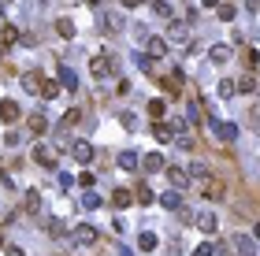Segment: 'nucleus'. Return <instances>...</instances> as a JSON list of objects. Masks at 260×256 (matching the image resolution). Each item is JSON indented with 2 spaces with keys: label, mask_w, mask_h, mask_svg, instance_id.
<instances>
[{
  "label": "nucleus",
  "mask_w": 260,
  "mask_h": 256,
  "mask_svg": "<svg viewBox=\"0 0 260 256\" xmlns=\"http://www.w3.org/2000/svg\"><path fill=\"white\" fill-rule=\"evenodd\" d=\"M34 160H37V167L52 171L56 164H60V149H56V145H45V141H37V145H34Z\"/></svg>",
  "instance_id": "nucleus-1"
},
{
  "label": "nucleus",
  "mask_w": 260,
  "mask_h": 256,
  "mask_svg": "<svg viewBox=\"0 0 260 256\" xmlns=\"http://www.w3.org/2000/svg\"><path fill=\"white\" fill-rule=\"evenodd\" d=\"M90 71H93V78H112L115 74V56L112 52H97L90 60Z\"/></svg>",
  "instance_id": "nucleus-2"
},
{
  "label": "nucleus",
  "mask_w": 260,
  "mask_h": 256,
  "mask_svg": "<svg viewBox=\"0 0 260 256\" xmlns=\"http://www.w3.org/2000/svg\"><path fill=\"white\" fill-rule=\"evenodd\" d=\"M208 130H212V138H219L223 145H234V141H238V122H223V119H212V122H208Z\"/></svg>",
  "instance_id": "nucleus-3"
},
{
  "label": "nucleus",
  "mask_w": 260,
  "mask_h": 256,
  "mask_svg": "<svg viewBox=\"0 0 260 256\" xmlns=\"http://www.w3.org/2000/svg\"><path fill=\"white\" fill-rule=\"evenodd\" d=\"M71 238H74V245H97L101 234H97V226L82 223V226H74V234H71Z\"/></svg>",
  "instance_id": "nucleus-4"
},
{
  "label": "nucleus",
  "mask_w": 260,
  "mask_h": 256,
  "mask_svg": "<svg viewBox=\"0 0 260 256\" xmlns=\"http://www.w3.org/2000/svg\"><path fill=\"white\" fill-rule=\"evenodd\" d=\"M167 182H171V189H186L190 182H194V178H190V171L186 167H167Z\"/></svg>",
  "instance_id": "nucleus-5"
},
{
  "label": "nucleus",
  "mask_w": 260,
  "mask_h": 256,
  "mask_svg": "<svg viewBox=\"0 0 260 256\" xmlns=\"http://www.w3.org/2000/svg\"><path fill=\"white\" fill-rule=\"evenodd\" d=\"M194 223H197L205 234H216V226H219V215L212 212V208H205V212H197V215H194Z\"/></svg>",
  "instance_id": "nucleus-6"
},
{
  "label": "nucleus",
  "mask_w": 260,
  "mask_h": 256,
  "mask_svg": "<svg viewBox=\"0 0 260 256\" xmlns=\"http://www.w3.org/2000/svg\"><path fill=\"white\" fill-rule=\"evenodd\" d=\"M71 156L74 160H78V164H93V145H90V141H74V145H71Z\"/></svg>",
  "instance_id": "nucleus-7"
},
{
  "label": "nucleus",
  "mask_w": 260,
  "mask_h": 256,
  "mask_svg": "<svg viewBox=\"0 0 260 256\" xmlns=\"http://www.w3.org/2000/svg\"><path fill=\"white\" fill-rule=\"evenodd\" d=\"M145 52L152 56V60H160V56L167 52V37H156V34H152V37H145Z\"/></svg>",
  "instance_id": "nucleus-8"
},
{
  "label": "nucleus",
  "mask_w": 260,
  "mask_h": 256,
  "mask_svg": "<svg viewBox=\"0 0 260 256\" xmlns=\"http://www.w3.org/2000/svg\"><path fill=\"white\" fill-rule=\"evenodd\" d=\"M141 171L156 175V171H167V164H163V156H160V153H149V156H141Z\"/></svg>",
  "instance_id": "nucleus-9"
},
{
  "label": "nucleus",
  "mask_w": 260,
  "mask_h": 256,
  "mask_svg": "<svg viewBox=\"0 0 260 256\" xmlns=\"http://www.w3.org/2000/svg\"><path fill=\"white\" fill-rule=\"evenodd\" d=\"M175 130H179V126H171V122H163V119H152V134H156L160 141H175Z\"/></svg>",
  "instance_id": "nucleus-10"
},
{
  "label": "nucleus",
  "mask_w": 260,
  "mask_h": 256,
  "mask_svg": "<svg viewBox=\"0 0 260 256\" xmlns=\"http://www.w3.org/2000/svg\"><path fill=\"white\" fill-rule=\"evenodd\" d=\"M101 26L108 34H119L123 30V19H119V12H101Z\"/></svg>",
  "instance_id": "nucleus-11"
},
{
  "label": "nucleus",
  "mask_w": 260,
  "mask_h": 256,
  "mask_svg": "<svg viewBox=\"0 0 260 256\" xmlns=\"http://www.w3.org/2000/svg\"><path fill=\"white\" fill-rule=\"evenodd\" d=\"M115 164H119L123 171H138V167H141V156H138V153H130V149H123Z\"/></svg>",
  "instance_id": "nucleus-12"
},
{
  "label": "nucleus",
  "mask_w": 260,
  "mask_h": 256,
  "mask_svg": "<svg viewBox=\"0 0 260 256\" xmlns=\"http://www.w3.org/2000/svg\"><path fill=\"white\" fill-rule=\"evenodd\" d=\"M160 204L167 208V212H179V208H182V189H167V193L160 197Z\"/></svg>",
  "instance_id": "nucleus-13"
},
{
  "label": "nucleus",
  "mask_w": 260,
  "mask_h": 256,
  "mask_svg": "<svg viewBox=\"0 0 260 256\" xmlns=\"http://www.w3.org/2000/svg\"><path fill=\"white\" fill-rule=\"evenodd\" d=\"M19 119V104L15 100H0V122H15Z\"/></svg>",
  "instance_id": "nucleus-14"
},
{
  "label": "nucleus",
  "mask_w": 260,
  "mask_h": 256,
  "mask_svg": "<svg viewBox=\"0 0 260 256\" xmlns=\"http://www.w3.org/2000/svg\"><path fill=\"white\" fill-rule=\"evenodd\" d=\"M190 178H197V182L205 186L208 178H212V171H208V164H201V160H194V164H190Z\"/></svg>",
  "instance_id": "nucleus-15"
},
{
  "label": "nucleus",
  "mask_w": 260,
  "mask_h": 256,
  "mask_svg": "<svg viewBox=\"0 0 260 256\" xmlns=\"http://www.w3.org/2000/svg\"><path fill=\"white\" fill-rule=\"evenodd\" d=\"M186 26L182 23H171V30H167V45H186Z\"/></svg>",
  "instance_id": "nucleus-16"
},
{
  "label": "nucleus",
  "mask_w": 260,
  "mask_h": 256,
  "mask_svg": "<svg viewBox=\"0 0 260 256\" xmlns=\"http://www.w3.org/2000/svg\"><path fill=\"white\" fill-rule=\"evenodd\" d=\"M60 85L67 93H74V89H78V74H74L71 67H60Z\"/></svg>",
  "instance_id": "nucleus-17"
},
{
  "label": "nucleus",
  "mask_w": 260,
  "mask_h": 256,
  "mask_svg": "<svg viewBox=\"0 0 260 256\" xmlns=\"http://www.w3.org/2000/svg\"><path fill=\"white\" fill-rule=\"evenodd\" d=\"M201 193H205V197H208V201H223V186H219V182H216V178H208V182H205V186H201Z\"/></svg>",
  "instance_id": "nucleus-18"
},
{
  "label": "nucleus",
  "mask_w": 260,
  "mask_h": 256,
  "mask_svg": "<svg viewBox=\"0 0 260 256\" xmlns=\"http://www.w3.org/2000/svg\"><path fill=\"white\" fill-rule=\"evenodd\" d=\"M208 60H212V63H219V67H223V63L230 60V49H227V45H212V49H208Z\"/></svg>",
  "instance_id": "nucleus-19"
},
{
  "label": "nucleus",
  "mask_w": 260,
  "mask_h": 256,
  "mask_svg": "<svg viewBox=\"0 0 260 256\" xmlns=\"http://www.w3.org/2000/svg\"><path fill=\"white\" fill-rule=\"evenodd\" d=\"M156 245H160V238H156V234H152V230H141V238H138V249L152 252V249H156Z\"/></svg>",
  "instance_id": "nucleus-20"
},
{
  "label": "nucleus",
  "mask_w": 260,
  "mask_h": 256,
  "mask_svg": "<svg viewBox=\"0 0 260 256\" xmlns=\"http://www.w3.org/2000/svg\"><path fill=\"white\" fill-rule=\"evenodd\" d=\"M15 41H23V37H19V30H15L12 23H8L4 30H0V45H4V49H8V45H15Z\"/></svg>",
  "instance_id": "nucleus-21"
},
{
  "label": "nucleus",
  "mask_w": 260,
  "mask_h": 256,
  "mask_svg": "<svg viewBox=\"0 0 260 256\" xmlns=\"http://www.w3.org/2000/svg\"><path fill=\"white\" fill-rule=\"evenodd\" d=\"M101 204H104V201H101V193H93V189H85V193H82V208H90V212H97Z\"/></svg>",
  "instance_id": "nucleus-22"
},
{
  "label": "nucleus",
  "mask_w": 260,
  "mask_h": 256,
  "mask_svg": "<svg viewBox=\"0 0 260 256\" xmlns=\"http://www.w3.org/2000/svg\"><path fill=\"white\" fill-rule=\"evenodd\" d=\"M130 201H134V193H127V189H115V193H112V204L115 208H127Z\"/></svg>",
  "instance_id": "nucleus-23"
},
{
  "label": "nucleus",
  "mask_w": 260,
  "mask_h": 256,
  "mask_svg": "<svg viewBox=\"0 0 260 256\" xmlns=\"http://www.w3.org/2000/svg\"><path fill=\"white\" fill-rule=\"evenodd\" d=\"M45 126H49V119H45L41 111H34V115H30V130H34V134H45Z\"/></svg>",
  "instance_id": "nucleus-24"
},
{
  "label": "nucleus",
  "mask_w": 260,
  "mask_h": 256,
  "mask_svg": "<svg viewBox=\"0 0 260 256\" xmlns=\"http://www.w3.org/2000/svg\"><path fill=\"white\" fill-rule=\"evenodd\" d=\"M216 15L223 19V23H234V15H238V8H234V4H219V8H216Z\"/></svg>",
  "instance_id": "nucleus-25"
},
{
  "label": "nucleus",
  "mask_w": 260,
  "mask_h": 256,
  "mask_svg": "<svg viewBox=\"0 0 260 256\" xmlns=\"http://www.w3.org/2000/svg\"><path fill=\"white\" fill-rule=\"evenodd\" d=\"M234 93H238V82H230V78H223V82H219V97H223V100H230Z\"/></svg>",
  "instance_id": "nucleus-26"
},
{
  "label": "nucleus",
  "mask_w": 260,
  "mask_h": 256,
  "mask_svg": "<svg viewBox=\"0 0 260 256\" xmlns=\"http://www.w3.org/2000/svg\"><path fill=\"white\" fill-rule=\"evenodd\" d=\"M216 252H219V245H216V241H201L197 249H194V256H216Z\"/></svg>",
  "instance_id": "nucleus-27"
},
{
  "label": "nucleus",
  "mask_w": 260,
  "mask_h": 256,
  "mask_svg": "<svg viewBox=\"0 0 260 256\" xmlns=\"http://www.w3.org/2000/svg\"><path fill=\"white\" fill-rule=\"evenodd\" d=\"M41 97L45 100H56V97H60V82H45L41 85Z\"/></svg>",
  "instance_id": "nucleus-28"
},
{
  "label": "nucleus",
  "mask_w": 260,
  "mask_h": 256,
  "mask_svg": "<svg viewBox=\"0 0 260 256\" xmlns=\"http://www.w3.org/2000/svg\"><path fill=\"white\" fill-rule=\"evenodd\" d=\"M56 34L60 37H74V23L71 19H60V23H56Z\"/></svg>",
  "instance_id": "nucleus-29"
},
{
  "label": "nucleus",
  "mask_w": 260,
  "mask_h": 256,
  "mask_svg": "<svg viewBox=\"0 0 260 256\" xmlns=\"http://www.w3.org/2000/svg\"><path fill=\"white\" fill-rule=\"evenodd\" d=\"M23 85H26V89H30V93H41V78H37V74H23Z\"/></svg>",
  "instance_id": "nucleus-30"
},
{
  "label": "nucleus",
  "mask_w": 260,
  "mask_h": 256,
  "mask_svg": "<svg viewBox=\"0 0 260 256\" xmlns=\"http://www.w3.org/2000/svg\"><path fill=\"white\" fill-rule=\"evenodd\" d=\"M238 256H256V249H253V238H238Z\"/></svg>",
  "instance_id": "nucleus-31"
},
{
  "label": "nucleus",
  "mask_w": 260,
  "mask_h": 256,
  "mask_svg": "<svg viewBox=\"0 0 260 256\" xmlns=\"http://www.w3.org/2000/svg\"><path fill=\"white\" fill-rule=\"evenodd\" d=\"M152 12H156L160 19H171L175 12H171V4H163V0H152Z\"/></svg>",
  "instance_id": "nucleus-32"
},
{
  "label": "nucleus",
  "mask_w": 260,
  "mask_h": 256,
  "mask_svg": "<svg viewBox=\"0 0 260 256\" xmlns=\"http://www.w3.org/2000/svg\"><path fill=\"white\" fill-rule=\"evenodd\" d=\"M78 119H82V111H78V108H71V111H67V115L60 119V130H63V126H74Z\"/></svg>",
  "instance_id": "nucleus-33"
},
{
  "label": "nucleus",
  "mask_w": 260,
  "mask_h": 256,
  "mask_svg": "<svg viewBox=\"0 0 260 256\" xmlns=\"http://www.w3.org/2000/svg\"><path fill=\"white\" fill-rule=\"evenodd\" d=\"M26 208H30V212H37V208H41V193H37V189H30V193H26Z\"/></svg>",
  "instance_id": "nucleus-34"
},
{
  "label": "nucleus",
  "mask_w": 260,
  "mask_h": 256,
  "mask_svg": "<svg viewBox=\"0 0 260 256\" xmlns=\"http://www.w3.org/2000/svg\"><path fill=\"white\" fill-rule=\"evenodd\" d=\"M253 89H256V78H253V74H245V78L238 82V93H253Z\"/></svg>",
  "instance_id": "nucleus-35"
},
{
  "label": "nucleus",
  "mask_w": 260,
  "mask_h": 256,
  "mask_svg": "<svg viewBox=\"0 0 260 256\" xmlns=\"http://www.w3.org/2000/svg\"><path fill=\"white\" fill-rule=\"evenodd\" d=\"M45 230H49L52 238H60V234H63V223H60V219H45Z\"/></svg>",
  "instance_id": "nucleus-36"
},
{
  "label": "nucleus",
  "mask_w": 260,
  "mask_h": 256,
  "mask_svg": "<svg viewBox=\"0 0 260 256\" xmlns=\"http://www.w3.org/2000/svg\"><path fill=\"white\" fill-rule=\"evenodd\" d=\"M163 111H167V108H163V100H149V115L152 119H163Z\"/></svg>",
  "instance_id": "nucleus-37"
},
{
  "label": "nucleus",
  "mask_w": 260,
  "mask_h": 256,
  "mask_svg": "<svg viewBox=\"0 0 260 256\" xmlns=\"http://www.w3.org/2000/svg\"><path fill=\"white\" fill-rule=\"evenodd\" d=\"M134 201H138V204H152V189H138V193H134Z\"/></svg>",
  "instance_id": "nucleus-38"
},
{
  "label": "nucleus",
  "mask_w": 260,
  "mask_h": 256,
  "mask_svg": "<svg viewBox=\"0 0 260 256\" xmlns=\"http://www.w3.org/2000/svg\"><path fill=\"white\" fill-rule=\"evenodd\" d=\"M134 63H138V67L145 71V74H152V60H149V56H138V60H134Z\"/></svg>",
  "instance_id": "nucleus-39"
},
{
  "label": "nucleus",
  "mask_w": 260,
  "mask_h": 256,
  "mask_svg": "<svg viewBox=\"0 0 260 256\" xmlns=\"http://www.w3.org/2000/svg\"><path fill=\"white\" fill-rule=\"evenodd\" d=\"M186 119L190 122H201V108H197V104H190V108H186Z\"/></svg>",
  "instance_id": "nucleus-40"
},
{
  "label": "nucleus",
  "mask_w": 260,
  "mask_h": 256,
  "mask_svg": "<svg viewBox=\"0 0 260 256\" xmlns=\"http://www.w3.org/2000/svg\"><path fill=\"white\" fill-rule=\"evenodd\" d=\"M119 122H123L127 130H134V122H138V119H134V111H123V115H119Z\"/></svg>",
  "instance_id": "nucleus-41"
},
{
  "label": "nucleus",
  "mask_w": 260,
  "mask_h": 256,
  "mask_svg": "<svg viewBox=\"0 0 260 256\" xmlns=\"http://www.w3.org/2000/svg\"><path fill=\"white\" fill-rule=\"evenodd\" d=\"M78 186H85V189L93 186V175H90V171H82V175H78Z\"/></svg>",
  "instance_id": "nucleus-42"
},
{
  "label": "nucleus",
  "mask_w": 260,
  "mask_h": 256,
  "mask_svg": "<svg viewBox=\"0 0 260 256\" xmlns=\"http://www.w3.org/2000/svg\"><path fill=\"white\" fill-rule=\"evenodd\" d=\"M19 141H23V134H15V130H12V134H4V145H19Z\"/></svg>",
  "instance_id": "nucleus-43"
},
{
  "label": "nucleus",
  "mask_w": 260,
  "mask_h": 256,
  "mask_svg": "<svg viewBox=\"0 0 260 256\" xmlns=\"http://www.w3.org/2000/svg\"><path fill=\"white\" fill-rule=\"evenodd\" d=\"M249 119H253V126L260 130V104H256V108H253V111H249Z\"/></svg>",
  "instance_id": "nucleus-44"
},
{
  "label": "nucleus",
  "mask_w": 260,
  "mask_h": 256,
  "mask_svg": "<svg viewBox=\"0 0 260 256\" xmlns=\"http://www.w3.org/2000/svg\"><path fill=\"white\" fill-rule=\"evenodd\" d=\"M4 249H8V256H26L23 249H19V245H4Z\"/></svg>",
  "instance_id": "nucleus-45"
},
{
  "label": "nucleus",
  "mask_w": 260,
  "mask_h": 256,
  "mask_svg": "<svg viewBox=\"0 0 260 256\" xmlns=\"http://www.w3.org/2000/svg\"><path fill=\"white\" fill-rule=\"evenodd\" d=\"M201 4H205V8H219L223 0H201Z\"/></svg>",
  "instance_id": "nucleus-46"
},
{
  "label": "nucleus",
  "mask_w": 260,
  "mask_h": 256,
  "mask_svg": "<svg viewBox=\"0 0 260 256\" xmlns=\"http://www.w3.org/2000/svg\"><path fill=\"white\" fill-rule=\"evenodd\" d=\"M253 238H256V241H260V223H256V226H253Z\"/></svg>",
  "instance_id": "nucleus-47"
},
{
  "label": "nucleus",
  "mask_w": 260,
  "mask_h": 256,
  "mask_svg": "<svg viewBox=\"0 0 260 256\" xmlns=\"http://www.w3.org/2000/svg\"><path fill=\"white\" fill-rule=\"evenodd\" d=\"M119 256H134V249H119Z\"/></svg>",
  "instance_id": "nucleus-48"
},
{
  "label": "nucleus",
  "mask_w": 260,
  "mask_h": 256,
  "mask_svg": "<svg viewBox=\"0 0 260 256\" xmlns=\"http://www.w3.org/2000/svg\"><path fill=\"white\" fill-rule=\"evenodd\" d=\"M123 4H127V8H138V0H123Z\"/></svg>",
  "instance_id": "nucleus-49"
},
{
  "label": "nucleus",
  "mask_w": 260,
  "mask_h": 256,
  "mask_svg": "<svg viewBox=\"0 0 260 256\" xmlns=\"http://www.w3.org/2000/svg\"><path fill=\"white\" fill-rule=\"evenodd\" d=\"M4 4H12V0H4Z\"/></svg>",
  "instance_id": "nucleus-50"
},
{
  "label": "nucleus",
  "mask_w": 260,
  "mask_h": 256,
  "mask_svg": "<svg viewBox=\"0 0 260 256\" xmlns=\"http://www.w3.org/2000/svg\"><path fill=\"white\" fill-rule=\"evenodd\" d=\"M0 245H4V238H0Z\"/></svg>",
  "instance_id": "nucleus-51"
}]
</instances>
